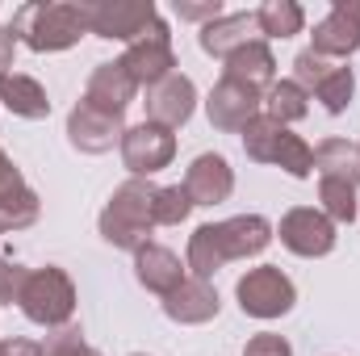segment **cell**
<instances>
[{"instance_id":"23","label":"cell","mask_w":360,"mask_h":356,"mask_svg":"<svg viewBox=\"0 0 360 356\" xmlns=\"http://www.w3.org/2000/svg\"><path fill=\"white\" fill-rule=\"evenodd\" d=\"M310 113V92L293 80H276L264 92V117H272L276 126H289V122H302Z\"/></svg>"},{"instance_id":"4","label":"cell","mask_w":360,"mask_h":356,"mask_svg":"<svg viewBox=\"0 0 360 356\" xmlns=\"http://www.w3.org/2000/svg\"><path fill=\"white\" fill-rule=\"evenodd\" d=\"M21 314L46 331H59L72 323L76 314V285L63 268L46 265V268H30L25 285H21V298H17Z\"/></svg>"},{"instance_id":"12","label":"cell","mask_w":360,"mask_h":356,"mask_svg":"<svg viewBox=\"0 0 360 356\" xmlns=\"http://www.w3.org/2000/svg\"><path fill=\"white\" fill-rule=\"evenodd\" d=\"M126 134V117L122 113H105L89 101H76V109L68 113V143L84 155H105L113 151V143H122Z\"/></svg>"},{"instance_id":"1","label":"cell","mask_w":360,"mask_h":356,"mask_svg":"<svg viewBox=\"0 0 360 356\" xmlns=\"http://www.w3.org/2000/svg\"><path fill=\"white\" fill-rule=\"evenodd\" d=\"M269 243H272V222L264 214H239V218H226V222H201L188 235L184 265H188V276L210 281L218 268H226L231 260H252Z\"/></svg>"},{"instance_id":"8","label":"cell","mask_w":360,"mask_h":356,"mask_svg":"<svg viewBox=\"0 0 360 356\" xmlns=\"http://www.w3.org/2000/svg\"><path fill=\"white\" fill-rule=\"evenodd\" d=\"M117 151H122V164H126L130 177L151 180L155 172H164V168L176 160V134L143 117L139 126H126Z\"/></svg>"},{"instance_id":"21","label":"cell","mask_w":360,"mask_h":356,"mask_svg":"<svg viewBox=\"0 0 360 356\" xmlns=\"http://www.w3.org/2000/svg\"><path fill=\"white\" fill-rule=\"evenodd\" d=\"M0 105H4L8 113L25 117V122H42V117H51V96H46V89H42L34 76H17V72H8V76L0 80Z\"/></svg>"},{"instance_id":"34","label":"cell","mask_w":360,"mask_h":356,"mask_svg":"<svg viewBox=\"0 0 360 356\" xmlns=\"http://www.w3.org/2000/svg\"><path fill=\"white\" fill-rule=\"evenodd\" d=\"M21 184H25V180H21V168H17V164L4 155V147H0V197L13 193V189H21Z\"/></svg>"},{"instance_id":"3","label":"cell","mask_w":360,"mask_h":356,"mask_svg":"<svg viewBox=\"0 0 360 356\" xmlns=\"http://www.w3.org/2000/svg\"><path fill=\"white\" fill-rule=\"evenodd\" d=\"M155 193H160V184L139 180V177L117 184L113 197L105 201L101 218H96L101 239L109 248H117V252H139L143 243H151V231H155V218H151Z\"/></svg>"},{"instance_id":"27","label":"cell","mask_w":360,"mask_h":356,"mask_svg":"<svg viewBox=\"0 0 360 356\" xmlns=\"http://www.w3.org/2000/svg\"><path fill=\"white\" fill-rule=\"evenodd\" d=\"M352 92H356V76H352V68L335 63V68L319 80V89L310 92V96H319L327 113H344V109L352 105Z\"/></svg>"},{"instance_id":"5","label":"cell","mask_w":360,"mask_h":356,"mask_svg":"<svg viewBox=\"0 0 360 356\" xmlns=\"http://www.w3.org/2000/svg\"><path fill=\"white\" fill-rule=\"evenodd\" d=\"M243 151H248V160L276 164V168H285L289 177H297V180H306L314 172V147L302 134H293L289 126H276L264 113L243 130Z\"/></svg>"},{"instance_id":"31","label":"cell","mask_w":360,"mask_h":356,"mask_svg":"<svg viewBox=\"0 0 360 356\" xmlns=\"http://www.w3.org/2000/svg\"><path fill=\"white\" fill-rule=\"evenodd\" d=\"M25 276H30V268H21L17 260H4V256H0V306H8V302L21 298Z\"/></svg>"},{"instance_id":"30","label":"cell","mask_w":360,"mask_h":356,"mask_svg":"<svg viewBox=\"0 0 360 356\" xmlns=\"http://www.w3.org/2000/svg\"><path fill=\"white\" fill-rule=\"evenodd\" d=\"M331 68H335V59H323V55H314V51H302V55L293 59V84H302L306 92H314L319 80H323Z\"/></svg>"},{"instance_id":"26","label":"cell","mask_w":360,"mask_h":356,"mask_svg":"<svg viewBox=\"0 0 360 356\" xmlns=\"http://www.w3.org/2000/svg\"><path fill=\"white\" fill-rule=\"evenodd\" d=\"M319 201H323V214L331 222H344L352 227L360 218V201H356V189L344 184V180H319Z\"/></svg>"},{"instance_id":"33","label":"cell","mask_w":360,"mask_h":356,"mask_svg":"<svg viewBox=\"0 0 360 356\" xmlns=\"http://www.w3.org/2000/svg\"><path fill=\"white\" fill-rule=\"evenodd\" d=\"M176 13L184 17V21H214V17H222V4L218 0H205V4H184V0H176Z\"/></svg>"},{"instance_id":"28","label":"cell","mask_w":360,"mask_h":356,"mask_svg":"<svg viewBox=\"0 0 360 356\" xmlns=\"http://www.w3.org/2000/svg\"><path fill=\"white\" fill-rule=\"evenodd\" d=\"M188 214H193V197L184 193V184H164L155 193V205H151L155 227H180Z\"/></svg>"},{"instance_id":"6","label":"cell","mask_w":360,"mask_h":356,"mask_svg":"<svg viewBox=\"0 0 360 356\" xmlns=\"http://www.w3.org/2000/svg\"><path fill=\"white\" fill-rule=\"evenodd\" d=\"M235 298H239V310H243L248 319L272 323V319H281V314L293 310L297 289H293V281H289L276 265H260V268H248V272L239 276Z\"/></svg>"},{"instance_id":"11","label":"cell","mask_w":360,"mask_h":356,"mask_svg":"<svg viewBox=\"0 0 360 356\" xmlns=\"http://www.w3.org/2000/svg\"><path fill=\"white\" fill-rule=\"evenodd\" d=\"M276 235H281V248L293 252V256H302V260L331 256V248H335V239H340V235H335V222H331L323 210H314V205L289 210V214L281 218Z\"/></svg>"},{"instance_id":"10","label":"cell","mask_w":360,"mask_h":356,"mask_svg":"<svg viewBox=\"0 0 360 356\" xmlns=\"http://www.w3.org/2000/svg\"><path fill=\"white\" fill-rule=\"evenodd\" d=\"M264 113V92L248 89V84H239V80H218L210 96H205V117H210V126L214 130H222V134H243L256 117Z\"/></svg>"},{"instance_id":"9","label":"cell","mask_w":360,"mask_h":356,"mask_svg":"<svg viewBox=\"0 0 360 356\" xmlns=\"http://www.w3.org/2000/svg\"><path fill=\"white\" fill-rule=\"evenodd\" d=\"M160 21V8L151 0H96L89 4V34L109 42H139Z\"/></svg>"},{"instance_id":"35","label":"cell","mask_w":360,"mask_h":356,"mask_svg":"<svg viewBox=\"0 0 360 356\" xmlns=\"http://www.w3.org/2000/svg\"><path fill=\"white\" fill-rule=\"evenodd\" d=\"M13 55H17V38H13L8 25H0V80H4L8 68H13Z\"/></svg>"},{"instance_id":"17","label":"cell","mask_w":360,"mask_h":356,"mask_svg":"<svg viewBox=\"0 0 360 356\" xmlns=\"http://www.w3.org/2000/svg\"><path fill=\"white\" fill-rule=\"evenodd\" d=\"M218 310H222L218 289L210 281H201V276H184V285L164 298V314L180 327H201V323L218 319Z\"/></svg>"},{"instance_id":"19","label":"cell","mask_w":360,"mask_h":356,"mask_svg":"<svg viewBox=\"0 0 360 356\" xmlns=\"http://www.w3.org/2000/svg\"><path fill=\"white\" fill-rule=\"evenodd\" d=\"M134 96H139V84L130 80V72H126L117 59L92 68L89 89H84V101H89V105L105 109V113H122V117H126V109H130Z\"/></svg>"},{"instance_id":"25","label":"cell","mask_w":360,"mask_h":356,"mask_svg":"<svg viewBox=\"0 0 360 356\" xmlns=\"http://www.w3.org/2000/svg\"><path fill=\"white\" fill-rule=\"evenodd\" d=\"M38 214H42V201H38V193H34L30 184L4 193V197H0V235H17V231L34 227Z\"/></svg>"},{"instance_id":"2","label":"cell","mask_w":360,"mask_h":356,"mask_svg":"<svg viewBox=\"0 0 360 356\" xmlns=\"http://www.w3.org/2000/svg\"><path fill=\"white\" fill-rule=\"evenodd\" d=\"M13 38L38 55L76 46L89 34V4L80 0H30L13 13Z\"/></svg>"},{"instance_id":"20","label":"cell","mask_w":360,"mask_h":356,"mask_svg":"<svg viewBox=\"0 0 360 356\" xmlns=\"http://www.w3.org/2000/svg\"><path fill=\"white\" fill-rule=\"evenodd\" d=\"M226 80H239L256 92H269V84H276V59H272V46L260 38V42H248L243 51H235L222 68Z\"/></svg>"},{"instance_id":"24","label":"cell","mask_w":360,"mask_h":356,"mask_svg":"<svg viewBox=\"0 0 360 356\" xmlns=\"http://www.w3.org/2000/svg\"><path fill=\"white\" fill-rule=\"evenodd\" d=\"M256 21H260V38H293L302 34L306 13L297 0H264L256 8Z\"/></svg>"},{"instance_id":"7","label":"cell","mask_w":360,"mask_h":356,"mask_svg":"<svg viewBox=\"0 0 360 356\" xmlns=\"http://www.w3.org/2000/svg\"><path fill=\"white\" fill-rule=\"evenodd\" d=\"M117 63L130 72V80H134L139 89H155V84H164L168 76H176V51H172V30H168V21L160 17L139 42L126 46V55H122Z\"/></svg>"},{"instance_id":"37","label":"cell","mask_w":360,"mask_h":356,"mask_svg":"<svg viewBox=\"0 0 360 356\" xmlns=\"http://www.w3.org/2000/svg\"><path fill=\"white\" fill-rule=\"evenodd\" d=\"M134 356H147V352H134Z\"/></svg>"},{"instance_id":"36","label":"cell","mask_w":360,"mask_h":356,"mask_svg":"<svg viewBox=\"0 0 360 356\" xmlns=\"http://www.w3.org/2000/svg\"><path fill=\"white\" fill-rule=\"evenodd\" d=\"M0 356H38L34 340H0Z\"/></svg>"},{"instance_id":"22","label":"cell","mask_w":360,"mask_h":356,"mask_svg":"<svg viewBox=\"0 0 360 356\" xmlns=\"http://www.w3.org/2000/svg\"><path fill=\"white\" fill-rule=\"evenodd\" d=\"M314 172L319 180H344V184H360V143L348 139H327L314 147Z\"/></svg>"},{"instance_id":"15","label":"cell","mask_w":360,"mask_h":356,"mask_svg":"<svg viewBox=\"0 0 360 356\" xmlns=\"http://www.w3.org/2000/svg\"><path fill=\"white\" fill-rule=\"evenodd\" d=\"M197 42H201L205 55H214V59L226 63V59H231L235 51H243L248 42H260V21H256V13H222V17H214L210 25H201Z\"/></svg>"},{"instance_id":"29","label":"cell","mask_w":360,"mask_h":356,"mask_svg":"<svg viewBox=\"0 0 360 356\" xmlns=\"http://www.w3.org/2000/svg\"><path fill=\"white\" fill-rule=\"evenodd\" d=\"M38 356H101V352L84 344V331H80L76 323H68V327L51 331V336L38 344Z\"/></svg>"},{"instance_id":"13","label":"cell","mask_w":360,"mask_h":356,"mask_svg":"<svg viewBox=\"0 0 360 356\" xmlns=\"http://www.w3.org/2000/svg\"><path fill=\"white\" fill-rule=\"evenodd\" d=\"M310 51L323 59H348L360 51V0H335L331 13L314 25Z\"/></svg>"},{"instance_id":"14","label":"cell","mask_w":360,"mask_h":356,"mask_svg":"<svg viewBox=\"0 0 360 356\" xmlns=\"http://www.w3.org/2000/svg\"><path fill=\"white\" fill-rule=\"evenodd\" d=\"M143 105H147V122H155L164 130H176V126H184L193 117V109H197V84L176 72L164 84L147 89V101Z\"/></svg>"},{"instance_id":"32","label":"cell","mask_w":360,"mask_h":356,"mask_svg":"<svg viewBox=\"0 0 360 356\" xmlns=\"http://www.w3.org/2000/svg\"><path fill=\"white\" fill-rule=\"evenodd\" d=\"M243 356H293V348H289V340H285V336L264 331V336H252V340H248Z\"/></svg>"},{"instance_id":"16","label":"cell","mask_w":360,"mask_h":356,"mask_svg":"<svg viewBox=\"0 0 360 356\" xmlns=\"http://www.w3.org/2000/svg\"><path fill=\"white\" fill-rule=\"evenodd\" d=\"M184 193L193 197V205H222L235 193V168L226 164V155H197L184 172Z\"/></svg>"},{"instance_id":"18","label":"cell","mask_w":360,"mask_h":356,"mask_svg":"<svg viewBox=\"0 0 360 356\" xmlns=\"http://www.w3.org/2000/svg\"><path fill=\"white\" fill-rule=\"evenodd\" d=\"M134 276H139V285H143L147 293L168 298L172 289L184 285L188 265H180V256L172 248H164V243H143V248L134 252Z\"/></svg>"}]
</instances>
